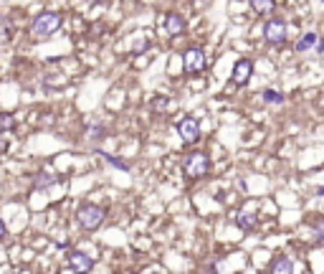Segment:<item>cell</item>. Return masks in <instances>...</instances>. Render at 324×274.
Masks as SVG:
<instances>
[{
  "label": "cell",
  "instance_id": "17",
  "mask_svg": "<svg viewBox=\"0 0 324 274\" xmlns=\"http://www.w3.org/2000/svg\"><path fill=\"white\" fill-rule=\"evenodd\" d=\"M314 236H317V246H324V221H317L314 223Z\"/></svg>",
  "mask_w": 324,
  "mask_h": 274
},
{
  "label": "cell",
  "instance_id": "12",
  "mask_svg": "<svg viewBox=\"0 0 324 274\" xmlns=\"http://www.w3.org/2000/svg\"><path fill=\"white\" fill-rule=\"evenodd\" d=\"M317 43H319V36H317V33H304V36H302V38L296 41V46H294V49H296L299 54H304V51L314 49Z\"/></svg>",
  "mask_w": 324,
  "mask_h": 274
},
{
  "label": "cell",
  "instance_id": "10",
  "mask_svg": "<svg viewBox=\"0 0 324 274\" xmlns=\"http://www.w3.org/2000/svg\"><path fill=\"white\" fill-rule=\"evenodd\" d=\"M238 226L243 229V231H251V229H256V211L254 208H243L241 213H238Z\"/></svg>",
  "mask_w": 324,
  "mask_h": 274
},
{
  "label": "cell",
  "instance_id": "2",
  "mask_svg": "<svg viewBox=\"0 0 324 274\" xmlns=\"http://www.w3.org/2000/svg\"><path fill=\"white\" fill-rule=\"evenodd\" d=\"M76 218H79V226H81L84 231H96V229L104 223V208L96 206V203H86V206L79 208Z\"/></svg>",
  "mask_w": 324,
  "mask_h": 274
},
{
  "label": "cell",
  "instance_id": "23",
  "mask_svg": "<svg viewBox=\"0 0 324 274\" xmlns=\"http://www.w3.org/2000/svg\"><path fill=\"white\" fill-rule=\"evenodd\" d=\"M5 236V223H3V218H0V239Z\"/></svg>",
  "mask_w": 324,
  "mask_h": 274
},
{
  "label": "cell",
  "instance_id": "22",
  "mask_svg": "<svg viewBox=\"0 0 324 274\" xmlns=\"http://www.w3.org/2000/svg\"><path fill=\"white\" fill-rule=\"evenodd\" d=\"M317 51H319V54L324 51V38H319V43H317Z\"/></svg>",
  "mask_w": 324,
  "mask_h": 274
},
{
  "label": "cell",
  "instance_id": "7",
  "mask_svg": "<svg viewBox=\"0 0 324 274\" xmlns=\"http://www.w3.org/2000/svg\"><path fill=\"white\" fill-rule=\"evenodd\" d=\"M251 74H254V64H251L248 59H241V61H236V66H233V84H236V86H243V84H248Z\"/></svg>",
  "mask_w": 324,
  "mask_h": 274
},
{
  "label": "cell",
  "instance_id": "4",
  "mask_svg": "<svg viewBox=\"0 0 324 274\" xmlns=\"http://www.w3.org/2000/svg\"><path fill=\"white\" fill-rule=\"evenodd\" d=\"M263 36H266V41H268V43H273V46H281V43L286 41V23H284L281 18H273V20H268V23L263 26Z\"/></svg>",
  "mask_w": 324,
  "mask_h": 274
},
{
  "label": "cell",
  "instance_id": "9",
  "mask_svg": "<svg viewBox=\"0 0 324 274\" xmlns=\"http://www.w3.org/2000/svg\"><path fill=\"white\" fill-rule=\"evenodd\" d=\"M271 274H294V259L279 257L271 262Z\"/></svg>",
  "mask_w": 324,
  "mask_h": 274
},
{
  "label": "cell",
  "instance_id": "21",
  "mask_svg": "<svg viewBox=\"0 0 324 274\" xmlns=\"http://www.w3.org/2000/svg\"><path fill=\"white\" fill-rule=\"evenodd\" d=\"M144 46H147V43H144V41H137V43H134V46H132V51H142V49H144Z\"/></svg>",
  "mask_w": 324,
  "mask_h": 274
},
{
  "label": "cell",
  "instance_id": "15",
  "mask_svg": "<svg viewBox=\"0 0 324 274\" xmlns=\"http://www.w3.org/2000/svg\"><path fill=\"white\" fill-rule=\"evenodd\" d=\"M96 155H102V157H104V160H107L112 168H119V170H130V163H124V160H119V157H114V155H109V152H102V150H99Z\"/></svg>",
  "mask_w": 324,
  "mask_h": 274
},
{
  "label": "cell",
  "instance_id": "24",
  "mask_svg": "<svg viewBox=\"0 0 324 274\" xmlns=\"http://www.w3.org/2000/svg\"><path fill=\"white\" fill-rule=\"evenodd\" d=\"M319 196H324V188H319Z\"/></svg>",
  "mask_w": 324,
  "mask_h": 274
},
{
  "label": "cell",
  "instance_id": "11",
  "mask_svg": "<svg viewBox=\"0 0 324 274\" xmlns=\"http://www.w3.org/2000/svg\"><path fill=\"white\" fill-rule=\"evenodd\" d=\"M183 31H185V20H183V15L170 13V15H167V33H170V36H180Z\"/></svg>",
  "mask_w": 324,
  "mask_h": 274
},
{
  "label": "cell",
  "instance_id": "14",
  "mask_svg": "<svg viewBox=\"0 0 324 274\" xmlns=\"http://www.w3.org/2000/svg\"><path fill=\"white\" fill-rule=\"evenodd\" d=\"M261 97H263V102H266V104H276V107L286 102V97H284L281 92H276V89H263V92H261Z\"/></svg>",
  "mask_w": 324,
  "mask_h": 274
},
{
  "label": "cell",
  "instance_id": "6",
  "mask_svg": "<svg viewBox=\"0 0 324 274\" xmlns=\"http://www.w3.org/2000/svg\"><path fill=\"white\" fill-rule=\"evenodd\" d=\"M68 264H71V269L76 274H86V272H91L94 259L89 254H84V252H71L68 254Z\"/></svg>",
  "mask_w": 324,
  "mask_h": 274
},
{
  "label": "cell",
  "instance_id": "8",
  "mask_svg": "<svg viewBox=\"0 0 324 274\" xmlns=\"http://www.w3.org/2000/svg\"><path fill=\"white\" fill-rule=\"evenodd\" d=\"M178 130H180V135L185 142H197L200 140V122L193 120V117H185L180 125H178Z\"/></svg>",
  "mask_w": 324,
  "mask_h": 274
},
{
  "label": "cell",
  "instance_id": "18",
  "mask_svg": "<svg viewBox=\"0 0 324 274\" xmlns=\"http://www.w3.org/2000/svg\"><path fill=\"white\" fill-rule=\"evenodd\" d=\"M167 107V97H155L152 99V112H162Z\"/></svg>",
  "mask_w": 324,
  "mask_h": 274
},
{
  "label": "cell",
  "instance_id": "13",
  "mask_svg": "<svg viewBox=\"0 0 324 274\" xmlns=\"http://www.w3.org/2000/svg\"><path fill=\"white\" fill-rule=\"evenodd\" d=\"M59 183V178H54V175H48V173H38L36 178H33V191H43V188H51V186H56Z\"/></svg>",
  "mask_w": 324,
  "mask_h": 274
},
{
  "label": "cell",
  "instance_id": "20",
  "mask_svg": "<svg viewBox=\"0 0 324 274\" xmlns=\"http://www.w3.org/2000/svg\"><path fill=\"white\" fill-rule=\"evenodd\" d=\"M89 137H91V140H99V137H104V127H94V130H89Z\"/></svg>",
  "mask_w": 324,
  "mask_h": 274
},
{
  "label": "cell",
  "instance_id": "16",
  "mask_svg": "<svg viewBox=\"0 0 324 274\" xmlns=\"http://www.w3.org/2000/svg\"><path fill=\"white\" fill-rule=\"evenodd\" d=\"M251 8H254L256 13H268V10H273V3H271V0H254Z\"/></svg>",
  "mask_w": 324,
  "mask_h": 274
},
{
  "label": "cell",
  "instance_id": "19",
  "mask_svg": "<svg viewBox=\"0 0 324 274\" xmlns=\"http://www.w3.org/2000/svg\"><path fill=\"white\" fill-rule=\"evenodd\" d=\"M15 127V120L10 115H0V130H13Z\"/></svg>",
  "mask_w": 324,
  "mask_h": 274
},
{
  "label": "cell",
  "instance_id": "5",
  "mask_svg": "<svg viewBox=\"0 0 324 274\" xmlns=\"http://www.w3.org/2000/svg\"><path fill=\"white\" fill-rule=\"evenodd\" d=\"M183 64H185V71H188V74H197V71L205 68V54H203L200 49H190V51H185Z\"/></svg>",
  "mask_w": 324,
  "mask_h": 274
},
{
  "label": "cell",
  "instance_id": "1",
  "mask_svg": "<svg viewBox=\"0 0 324 274\" xmlns=\"http://www.w3.org/2000/svg\"><path fill=\"white\" fill-rule=\"evenodd\" d=\"M61 23H64L61 13H38V15L33 18V23H31V31H33L38 38H48L51 33H56V31L61 28Z\"/></svg>",
  "mask_w": 324,
  "mask_h": 274
},
{
  "label": "cell",
  "instance_id": "3",
  "mask_svg": "<svg viewBox=\"0 0 324 274\" xmlns=\"http://www.w3.org/2000/svg\"><path fill=\"white\" fill-rule=\"evenodd\" d=\"M183 173L188 178H203L208 173V155L205 152H193L183 160Z\"/></svg>",
  "mask_w": 324,
  "mask_h": 274
}]
</instances>
